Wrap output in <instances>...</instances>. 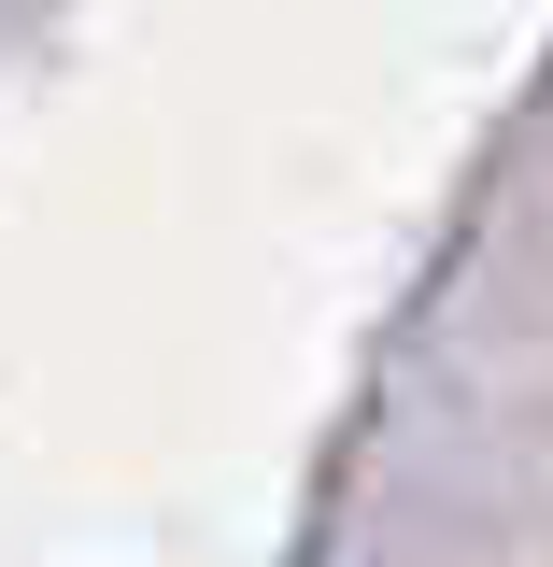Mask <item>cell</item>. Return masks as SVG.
Returning <instances> with one entry per match:
<instances>
[]
</instances>
